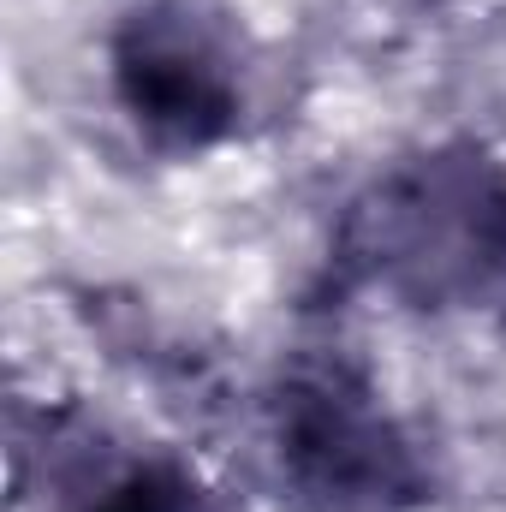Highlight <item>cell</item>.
Wrapping results in <instances>:
<instances>
[{"label":"cell","instance_id":"1","mask_svg":"<svg viewBox=\"0 0 506 512\" xmlns=\"http://www.w3.org/2000/svg\"><path fill=\"white\" fill-rule=\"evenodd\" d=\"M340 262L411 310L506 304V161L435 143L381 167L340 221Z\"/></svg>","mask_w":506,"mask_h":512},{"label":"cell","instance_id":"2","mask_svg":"<svg viewBox=\"0 0 506 512\" xmlns=\"http://www.w3.org/2000/svg\"><path fill=\"white\" fill-rule=\"evenodd\" d=\"M268 453L298 512H405L423 465L376 382L346 358H292L268 387Z\"/></svg>","mask_w":506,"mask_h":512},{"label":"cell","instance_id":"4","mask_svg":"<svg viewBox=\"0 0 506 512\" xmlns=\"http://www.w3.org/2000/svg\"><path fill=\"white\" fill-rule=\"evenodd\" d=\"M60 512H227V507L185 459L137 453V459L96 471Z\"/></svg>","mask_w":506,"mask_h":512},{"label":"cell","instance_id":"3","mask_svg":"<svg viewBox=\"0 0 506 512\" xmlns=\"http://www.w3.org/2000/svg\"><path fill=\"white\" fill-rule=\"evenodd\" d=\"M108 78L155 149L203 155L245 120L251 48L221 0H143L108 42Z\"/></svg>","mask_w":506,"mask_h":512}]
</instances>
